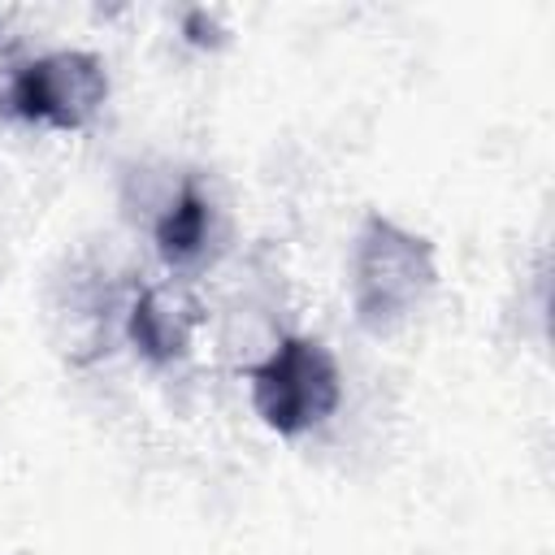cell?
I'll return each instance as SVG.
<instances>
[{"instance_id":"7a4b0ae2","label":"cell","mask_w":555,"mask_h":555,"mask_svg":"<svg viewBox=\"0 0 555 555\" xmlns=\"http://www.w3.org/2000/svg\"><path fill=\"white\" fill-rule=\"evenodd\" d=\"M247 382H251L256 416L286 438L321 425L343 403L338 360L330 356L325 343L304 334L282 338L260 364L247 369Z\"/></svg>"},{"instance_id":"6da1fadb","label":"cell","mask_w":555,"mask_h":555,"mask_svg":"<svg viewBox=\"0 0 555 555\" xmlns=\"http://www.w3.org/2000/svg\"><path fill=\"white\" fill-rule=\"evenodd\" d=\"M438 269L429 238L373 212L356 234L351 256V304L369 330H395L429 295Z\"/></svg>"},{"instance_id":"277c9868","label":"cell","mask_w":555,"mask_h":555,"mask_svg":"<svg viewBox=\"0 0 555 555\" xmlns=\"http://www.w3.org/2000/svg\"><path fill=\"white\" fill-rule=\"evenodd\" d=\"M191 325H195V308L173 291H143L130 308V343L156 364L178 360L186 351Z\"/></svg>"},{"instance_id":"5b68a950","label":"cell","mask_w":555,"mask_h":555,"mask_svg":"<svg viewBox=\"0 0 555 555\" xmlns=\"http://www.w3.org/2000/svg\"><path fill=\"white\" fill-rule=\"evenodd\" d=\"M204 238H208V199L199 195L195 182H186L156 221V247L169 264H182L204 247Z\"/></svg>"},{"instance_id":"3957f363","label":"cell","mask_w":555,"mask_h":555,"mask_svg":"<svg viewBox=\"0 0 555 555\" xmlns=\"http://www.w3.org/2000/svg\"><path fill=\"white\" fill-rule=\"evenodd\" d=\"M108 100V74L95 52H48L30 61L17 82H13V108L26 121H43L56 130H78L87 126L100 104Z\"/></svg>"}]
</instances>
